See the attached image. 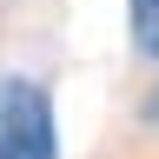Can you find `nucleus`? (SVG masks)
Segmentation results:
<instances>
[{
	"label": "nucleus",
	"instance_id": "f257e3e1",
	"mask_svg": "<svg viewBox=\"0 0 159 159\" xmlns=\"http://www.w3.org/2000/svg\"><path fill=\"white\" fill-rule=\"evenodd\" d=\"M0 159H60L53 99L33 80H0Z\"/></svg>",
	"mask_w": 159,
	"mask_h": 159
},
{
	"label": "nucleus",
	"instance_id": "f03ea898",
	"mask_svg": "<svg viewBox=\"0 0 159 159\" xmlns=\"http://www.w3.org/2000/svg\"><path fill=\"white\" fill-rule=\"evenodd\" d=\"M126 13H133V47L159 60V0H126Z\"/></svg>",
	"mask_w": 159,
	"mask_h": 159
}]
</instances>
